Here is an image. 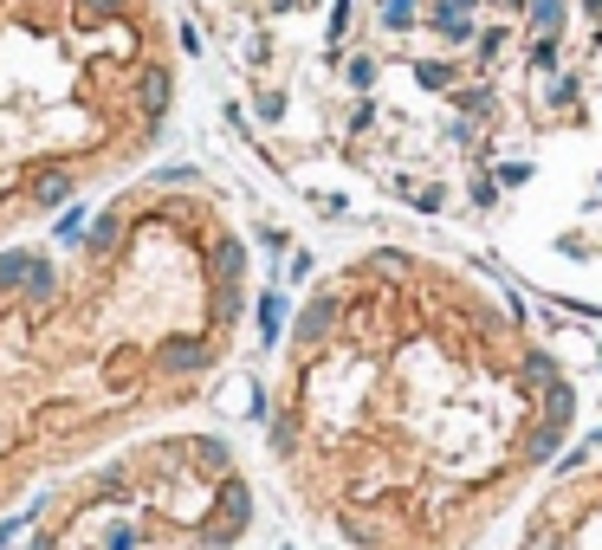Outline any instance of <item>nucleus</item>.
<instances>
[{"instance_id": "nucleus-3", "label": "nucleus", "mask_w": 602, "mask_h": 550, "mask_svg": "<svg viewBox=\"0 0 602 550\" xmlns=\"http://www.w3.org/2000/svg\"><path fill=\"white\" fill-rule=\"evenodd\" d=\"M253 318V240L201 169H143L52 240L0 246V505L221 382Z\"/></svg>"}, {"instance_id": "nucleus-2", "label": "nucleus", "mask_w": 602, "mask_h": 550, "mask_svg": "<svg viewBox=\"0 0 602 550\" xmlns=\"http://www.w3.org/2000/svg\"><path fill=\"white\" fill-rule=\"evenodd\" d=\"M259 421L337 550H486L557 473L577 382L473 259L363 240L292 305Z\"/></svg>"}, {"instance_id": "nucleus-4", "label": "nucleus", "mask_w": 602, "mask_h": 550, "mask_svg": "<svg viewBox=\"0 0 602 550\" xmlns=\"http://www.w3.org/2000/svg\"><path fill=\"white\" fill-rule=\"evenodd\" d=\"M175 104L169 0H0V246L143 175Z\"/></svg>"}, {"instance_id": "nucleus-1", "label": "nucleus", "mask_w": 602, "mask_h": 550, "mask_svg": "<svg viewBox=\"0 0 602 550\" xmlns=\"http://www.w3.org/2000/svg\"><path fill=\"white\" fill-rule=\"evenodd\" d=\"M285 169L602 318V0H208Z\"/></svg>"}, {"instance_id": "nucleus-5", "label": "nucleus", "mask_w": 602, "mask_h": 550, "mask_svg": "<svg viewBox=\"0 0 602 550\" xmlns=\"http://www.w3.org/2000/svg\"><path fill=\"white\" fill-rule=\"evenodd\" d=\"M253 525L259 492L240 447L208 428H175L98 460L72 492H46L26 550H91L98 531H136L143 550H240Z\"/></svg>"}, {"instance_id": "nucleus-6", "label": "nucleus", "mask_w": 602, "mask_h": 550, "mask_svg": "<svg viewBox=\"0 0 602 550\" xmlns=\"http://www.w3.org/2000/svg\"><path fill=\"white\" fill-rule=\"evenodd\" d=\"M512 550H602V453L551 473L531 492Z\"/></svg>"}]
</instances>
